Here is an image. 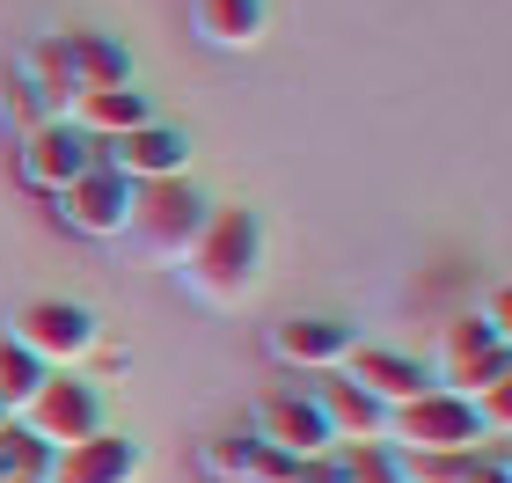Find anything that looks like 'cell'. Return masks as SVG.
I'll return each instance as SVG.
<instances>
[{"label":"cell","mask_w":512,"mask_h":483,"mask_svg":"<svg viewBox=\"0 0 512 483\" xmlns=\"http://www.w3.org/2000/svg\"><path fill=\"white\" fill-rule=\"evenodd\" d=\"M15 425L30 432V440H44V447L59 454V447L88 440V432H103V388L59 366V374H44V388L15 410Z\"/></svg>","instance_id":"6"},{"label":"cell","mask_w":512,"mask_h":483,"mask_svg":"<svg viewBox=\"0 0 512 483\" xmlns=\"http://www.w3.org/2000/svg\"><path fill=\"white\" fill-rule=\"evenodd\" d=\"M183 286L198 293L205 308H242L256 286H264V220L249 205H213L191 242V257L176 264Z\"/></svg>","instance_id":"1"},{"label":"cell","mask_w":512,"mask_h":483,"mask_svg":"<svg viewBox=\"0 0 512 483\" xmlns=\"http://www.w3.org/2000/svg\"><path fill=\"white\" fill-rule=\"evenodd\" d=\"M44 374H52V366H44V359H30V352H22V344H15L8 330H0V410H8V418H15V410L37 396V388H44Z\"/></svg>","instance_id":"19"},{"label":"cell","mask_w":512,"mask_h":483,"mask_svg":"<svg viewBox=\"0 0 512 483\" xmlns=\"http://www.w3.org/2000/svg\"><path fill=\"white\" fill-rule=\"evenodd\" d=\"M139 469H147V454H139L132 432H88V440L59 447L52 469H44V483H139Z\"/></svg>","instance_id":"11"},{"label":"cell","mask_w":512,"mask_h":483,"mask_svg":"<svg viewBox=\"0 0 512 483\" xmlns=\"http://www.w3.org/2000/svg\"><path fill=\"white\" fill-rule=\"evenodd\" d=\"M381 447H395V454H476V447H491V440H483V425H476V403H469V396L425 388V396H410V403H395V410H388Z\"/></svg>","instance_id":"4"},{"label":"cell","mask_w":512,"mask_h":483,"mask_svg":"<svg viewBox=\"0 0 512 483\" xmlns=\"http://www.w3.org/2000/svg\"><path fill=\"white\" fill-rule=\"evenodd\" d=\"M205 476H220V483H249V432L235 440V432H227V440H205Z\"/></svg>","instance_id":"20"},{"label":"cell","mask_w":512,"mask_h":483,"mask_svg":"<svg viewBox=\"0 0 512 483\" xmlns=\"http://www.w3.org/2000/svg\"><path fill=\"white\" fill-rule=\"evenodd\" d=\"M213 205L198 198V183L191 176H169V183H132V213H125V249L147 271H176L183 257H191V242H198V227Z\"/></svg>","instance_id":"2"},{"label":"cell","mask_w":512,"mask_h":483,"mask_svg":"<svg viewBox=\"0 0 512 483\" xmlns=\"http://www.w3.org/2000/svg\"><path fill=\"white\" fill-rule=\"evenodd\" d=\"M352 344H359L352 322H337V315H293V322H271V359H278V366H300V374H337Z\"/></svg>","instance_id":"12"},{"label":"cell","mask_w":512,"mask_h":483,"mask_svg":"<svg viewBox=\"0 0 512 483\" xmlns=\"http://www.w3.org/2000/svg\"><path fill=\"white\" fill-rule=\"evenodd\" d=\"M154 118V103H147V88H81L74 103H66V125L81 132V140H118V132H132V125H147Z\"/></svg>","instance_id":"14"},{"label":"cell","mask_w":512,"mask_h":483,"mask_svg":"<svg viewBox=\"0 0 512 483\" xmlns=\"http://www.w3.org/2000/svg\"><path fill=\"white\" fill-rule=\"evenodd\" d=\"M425 374H432V388H447V396H469V403H476L483 388L512 381V337L491 330L483 315H454L447 330H439V344H432Z\"/></svg>","instance_id":"3"},{"label":"cell","mask_w":512,"mask_h":483,"mask_svg":"<svg viewBox=\"0 0 512 483\" xmlns=\"http://www.w3.org/2000/svg\"><path fill=\"white\" fill-rule=\"evenodd\" d=\"M249 440H264L278 454H293V462H315V454H330V425H322L315 396H293V388H271V396H256V418H249Z\"/></svg>","instance_id":"9"},{"label":"cell","mask_w":512,"mask_h":483,"mask_svg":"<svg viewBox=\"0 0 512 483\" xmlns=\"http://www.w3.org/2000/svg\"><path fill=\"white\" fill-rule=\"evenodd\" d=\"M22 96H30L37 103V118L44 125H52V118H66V103H74L81 96V88H74V66H66V44L59 37H37L30 44V52H22Z\"/></svg>","instance_id":"17"},{"label":"cell","mask_w":512,"mask_h":483,"mask_svg":"<svg viewBox=\"0 0 512 483\" xmlns=\"http://www.w3.org/2000/svg\"><path fill=\"white\" fill-rule=\"evenodd\" d=\"M8 425H15V418H8V410H0V432H8Z\"/></svg>","instance_id":"22"},{"label":"cell","mask_w":512,"mask_h":483,"mask_svg":"<svg viewBox=\"0 0 512 483\" xmlns=\"http://www.w3.org/2000/svg\"><path fill=\"white\" fill-rule=\"evenodd\" d=\"M96 161H110L125 183H169V176H191V140H183L176 125L147 118V125L118 132V140H103Z\"/></svg>","instance_id":"8"},{"label":"cell","mask_w":512,"mask_h":483,"mask_svg":"<svg viewBox=\"0 0 512 483\" xmlns=\"http://www.w3.org/2000/svg\"><path fill=\"white\" fill-rule=\"evenodd\" d=\"M66 66H74V88H125L132 81V44L110 30H66Z\"/></svg>","instance_id":"18"},{"label":"cell","mask_w":512,"mask_h":483,"mask_svg":"<svg viewBox=\"0 0 512 483\" xmlns=\"http://www.w3.org/2000/svg\"><path fill=\"white\" fill-rule=\"evenodd\" d=\"M8 483H37V476H8Z\"/></svg>","instance_id":"23"},{"label":"cell","mask_w":512,"mask_h":483,"mask_svg":"<svg viewBox=\"0 0 512 483\" xmlns=\"http://www.w3.org/2000/svg\"><path fill=\"white\" fill-rule=\"evenodd\" d=\"M191 30L213 52H256L271 30V8L264 0H191Z\"/></svg>","instance_id":"15"},{"label":"cell","mask_w":512,"mask_h":483,"mask_svg":"<svg viewBox=\"0 0 512 483\" xmlns=\"http://www.w3.org/2000/svg\"><path fill=\"white\" fill-rule=\"evenodd\" d=\"M15 161H22V183H30V191L59 198L66 183H74L88 161H96V140H81V132L66 125V118H52V125H30V132H22Z\"/></svg>","instance_id":"10"},{"label":"cell","mask_w":512,"mask_h":483,"mask_svg":"<svg viewBox=\"0 0 512 483\" xmlns=\"http://www.w3.org/2000/svg\"><path fill=\"white\" fill-rule=\"evenodd\" d=\"M0 447H8V476H37L44 483V469H52V447H44V440H30L22 425H8V432H0Z\"/></svg>","instance_id":"21"},{"label":"cell","mask_w":512,"mask_h":483,"mask_svg":"<svg viewBox=\"0 0 512 483\" xmlns=\"http://www.w3.org/2000/svg\"><path fill=\"white\" fill-rule=\"evenodd\" d=\"M125 213H132V183L110 169V161H88V169L59 191V220L88 242H118L125 235Z\"/></svg>","instance_id":"7"},{"label":"cell","mask_w":512,"mask_h":483,"mask_svg":"<svg viewBox=\"0 0 512 483\" xmlns=\"http://www.w3.org/2000/svg\"><path fill=\"white\" fill-rule=\"evenodd\" d=\"M337 374L352 381V388H366V396H374L381 410H395V403H410V396H425V388H432L425 359H410V352H388V344H352Z\"/></svg>","instance_id":"13"},{"label":"cell","mask_w":512,"mask_h":483,"mask_svg":"<svg viewBox=\"0 0 512 483\" xmlns=\"http://www.w3.org/2000/svg\"><path fill=\"white\" fill-rule=\"evenodd\" d=\"M8 337L22 344L30 359H44L59 374H74L81 359H96L103 352V330H96V315H88L81 301H59V293H37V301H22L15 322H8Z\"/></svg>","instance_id":"5"},{"label":"cell","mask_w":512,"mask_h":483,"mask_svg":"<svg viewBox=\"0 0 512 483\" xmlns=\"http://www.w3.org/2000/svg\"><path fill=\"white\" fill-rule=\"evenodd\" d=\"M315 410H322V425H330L337 447H381L388 410L366 396V388H352V381H322V388H315Z\"/></svg>","instance_id":"16"}]
</instances>
